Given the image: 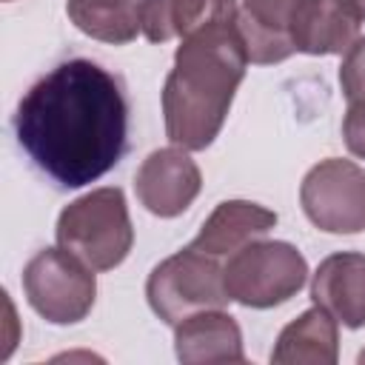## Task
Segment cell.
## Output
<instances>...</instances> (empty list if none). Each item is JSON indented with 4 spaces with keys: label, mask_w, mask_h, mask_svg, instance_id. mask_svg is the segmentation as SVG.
Wrapping results in <instances>:
<instances>
[{
    "label": "cell",
    "mask_w": 365,
    "mask_h": 365,
    "mask_svg": "<svg viewBox=\"0 0 365 365\" xmlns=\"http://www.w3.org/2000/svg\"><path fill=\"white\" fill-rule=\"evenodd\" d=\"M6 3H9V0H6Z\"/></svg>",
    "instance_id": "obj_21"
},
{
    "label": "cell",
    "mask_w": 365,
    "mask_h": 365,
    "mask_svg": "<svg viewBox=\"0 0 365 365\" xmlns=\"http://www.w3.org/2000/svg\"><path fill=\"white\" fill-rule=\"evenodd\" d=\"M174 354L185 365L242 362V331L222 308H208L174 325Z\"/></svg>",
    "instance_id": "obj_11"
},
{
    "label": "cell",
    "mask_w": 365,
    "mask_h": 365,
    "mask_svg": "<svg viewBox=\"0 0 365 365\" xmlns=\"http://www.w3.org/2000/svg\"><path fill=\"white\" fill-rule=\"evenodd\" d=\"M359 23L345 0H299L291 14L294 51L311 57L345 54L359 37Z\"/></svg>",
    "instance_id": "obj_9"
},
{
    "label": "cell",
    "mask_w": 365,
    "mask_h": 365,
    "mask_svg": "<svg viewBox=\"0 0 365 365\" xmlns=\"http://www.w3.org/2000/svg\"><path fill=\"white\" fill-rule=\"evenodd\" d=\"M23 291L29 305L51 325H74L86 319L97 299L94 268L71 251L43 248L23 268Z\"/></svg>",
    "instance_id": "obj_6"
},
{
    "label": "cell",
    "mask_w": 365,
    "mask_h": 365,
    "mask_svg": "<svg viewBox=\"0 0 365 365\" xmlns=\"http://www.w3.org/2000/svg\"><path fill=\"white\" fill-rule=\"evenodd\" d=\"M299 202L325 234L365 231V168L342 157L319 160L302 177Z\"/></svg>",
    "instance_id": "obj_7"
},
{
    "label": "cell",
    "mask_w": 365,
    "mask_h": 365,
    "mask_svg": "<svg viewBox=\"0 0 365 365\" xmlns=\"http://www.w3.org/2000/svg\"><path fill=\"white\" fill-rule=\"evenodd\" d=\"M351 9H354V14L359 17V20H365V0H345Z\"/></svg>",
    "instance_id": "obj_19"
},
{
    "label": "cell",
    "mask_w": 365,
    "mask_h": 365,
    "mask_svg": "<svg viewBox=\"0 0 365 365\" xmlns=\"http://www.w3.org/2000/svg\"><path fill=\"white\" fill-rule=\"evenodd\" d=\"M274 225L277 211L251 200H225L205 217L191 245L220 259L237 254L254 240H262Z\"/></svg>",
    "instance_id": "obj_12"
},
{
    "label": "cell",
    "mask_w": 365,
    "mask_h": 365,
    "mask_svg": "<svg viewBox=\"0 0 365 365\" xmlns=\"http://www.w3.org/2000/svg\"><path fill=\"white\" fill-rule=\"evenodd\" d=\"M248 63L237 20L211 23L180 40L163 86V120L171 145L202 151L217 140Z\"/></svg>",
    "instance_id": "obj_2"
},
{
    "label": "cell",
    "mask_w": 365,
    "mask_h": 365,
    "mask_svg": "<svg viewBox=\"0 0 365 365\" xmlns=\"http://www.w3.org/2000/svg\"><path fill=\"white\" fill-rule=\"evenodd\" d=\"M308 279V262L297 245L282 240H254L225 265L228 297L245 308H274L299 294Z\"/></svg>",
    "instance_id": "obj_5"
},
{
    "label": "cell",
    "mask_w": 365,
    "mask_h": 365,
    "mask_svg": "<svg viewBox=\"0 0 365 365\" xmlns=\"http://www.w3.org/2000/svg\"><path fill=\"white\" fill-rule=\"evenodd\" d=\"M339 359V322L314 305L288 322L271 351L274 365H334Z\"/></svg>",
    "instance_id": "obj_15"
},
{
    "label": "cell",
    "mask_w": 365,
    "mask_h": 365,
    "mask_svg": "<svg viewBox=\"0 0 365 365\" xmlns=\"http://www.w3.org/2000/svg\"><path fill=\"white\" fill-rule=\"evenodd\" d=\"M54 234L57 245L71 251L88 268H117L134 245V225L128 217L123 188L103 185L77 197L60 211Z\"/></svg>",
    "instance_id": "obj_3"
},
{
    "label": "cell",
    "mask_w": 365,
    "mask_h": 365,
    "mask_svg": "<svg viewBox=\"0 0 365 365\" xmlns=\"http://www.w3.org/2000/svg\"><path fill=\"white\" fill-rule=\"evenodd\" d=\"M14 134L46 177L63 188H83L125 154L128 103L123 86L91 60H66L23 94Z\"/></svg>",
    "instance_id": "obj_1"
},
{
    "label": "cell",
    "mask_w": 365,
    "mask_h": 365,
    "mask_svg": "<svg viewBox=\"0 0 365 365\" xmlns=\"http://www.w3.org/2000/svg\"><path fill=\"white\" fill-rule=\"evenodd\" d=\"M339 88H342L348 103L365 100V37H356L354 46L342 54Z\"/></svg>",
    "instance_id": "obj_17"
},
{
    "label": "cell",
    "mask_w": 365,
    "mask_h": 365,
    "mask_svg": "<svg viewBox=\"0 0 365 365\" xmlns=\"http://www.w3.org/2000/svg\"><path fill=\"white\" fill-rule=\"evenodd\" d=\"M68 20L91 40L125 46L143 34L140 0H68Z\"/></svg>",
    "instance_id": "obj_16"
},
{
    "label": "cell",
    "mask_w": 365,
    "mask_h": 365,
    "mask_svg": "<svg viewBox=\"0 0 365 365\" xmlns=\"http://www.w3.org/2000/svg\"><path fill=\"white\" fill-rule=\"evenodd\" d=\"M200 188H202L200 165L180 145H165L151 151L134 174V194L140 205L163 220L180 217L197 200Z\"/></svg>",
    "instance_id": "obj_8"
},
{
    "label": "cell",
    "mask_w": 365,
    "mask_h": 365,
    "mask_svg": "<svg viewBox=\"0 0 365 365\" xmlns=\"http://www.w3.org/2000/svg\"><path fill=\"white\" fill-rule=\"evenodd\" d=\"M356 359H359V362H362V365H365V348H362V351H359V356H356Z\"/></svg>",
    "instance_id": "obj_20"
},
{
    "label": "cell",
    "mask_w": 365,
    "mask_h": 365,
    "mask_svg": "<svg viewBox=\"0 0 365 365\" xmlns=\"http://www.w3.org/2000/svg\"><path fill=\"white\" fill-rule=\"evenodd\" d=\"M342 140L354 157L365 160V100L348 103V111L342 120Z\"/></svg>",
    "instance_id": "obj_18"
},
{
    "label": "cell",
    "mask_w": 365,
    "mask_h": 365,
    "mask_svg": "<svg viewBox=\"0 0 365 365\" xmlns=\"http://www.w3.org/2000/svg\"><path fill=\"white\" fill-rule=\"evenodd\" d=\"M311 299L339 325L356 331L365 325V254L339 251L325 257L311 279Z\"/></svg>",
    "instance_id": "obj_10"
},
{
    "label": "cell",
    "mask_w": 365,
    "mask_h": 365,
    "mask_svg": "<svg viewBox=\"0 0 365 365\" xmlns=\"http://www.w3.org/2000/svg\"><path fill=\"white\" fill-rule=\"evenodd\" d=\"M145 299L151 311L171 328L191 314L225 308L231 302L225 288V265H220L217 257L188 245L151 268L145 279Z\"/></svg>",
    "instance_id": "obj_4"
},
{
    "label": "cell",
    "mask_w": 365,
    "mask_h": 365,
    "mask_svg": "<svg viewBox=\"0 0 365 365\" xmlns=\"http://www.w3.org/2000/svg\"><path fill=\"white\" fill-rule=\"evenodd\" d=\"M237 0H140V20L148 43L182 40L211 23L237 20Z\"/></svg>",
    "instance_id": "obj_14"
},
{
    "label": "cell",
    "mask_w": 365,
    "mask_h": 365,
    "mask_svg": "<svg viewBox=\"0 0 365 365\" xmlns=\"http://www.w3.org/2000/svg\"><path fill=\"white\" fill-rule=\"evenodd\" d=\"M299 0H242L237 29L242 34L248 60L257 66L282 63L294 54L291 14Z\"/></svg>",
    "instance_id": "obj_13"
}]
</instances>
